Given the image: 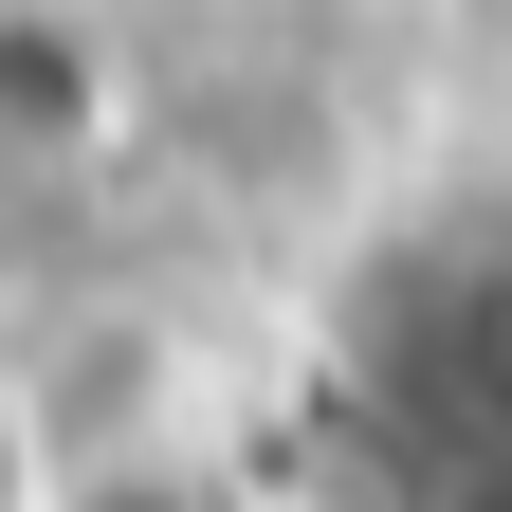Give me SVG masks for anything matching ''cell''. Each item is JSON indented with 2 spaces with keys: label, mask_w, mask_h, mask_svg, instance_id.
<instances>
[{
  "label": "cell",
  "mask_w": 512,
  "mask_h": 512,
  "mask_svg": "<svg viewBox=\"0 0 512 512\" xmlns=\"http://www.w3.org/2000/svg\"><path fill=\"white\" fill-rule=\"evenodd\" d=\"M366 421H384L421 512H512V238H458L384 293Z\"/></svg>",
  "instance_id": "6da1fadb"
}]
</instances>
